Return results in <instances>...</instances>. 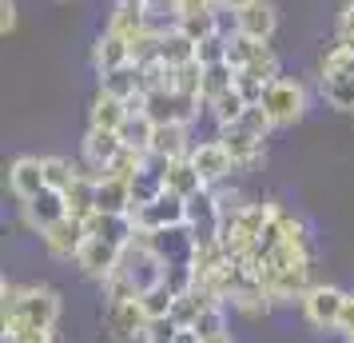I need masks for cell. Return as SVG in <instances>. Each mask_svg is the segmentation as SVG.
Here are the masks:
<instances>
[{
	"label": "cell",
	"mask_w": 354,
	"mask_h": 343,
	"mask_svg": "<svg viewBox=\"0 0 354 343\" xmlns=\"http://www.w3.org/2000/svg\"><path fill=\"white\" fill-rule=\"evenodd\" d=\"M263 49H267L263 40H251V36H243V33L227 36V64H231L235 72H239V68H247V64H251V60H255V56H259Z\"/></svg>",
	"instance_id": "obj_33"
},
{
	"label": "cell",
	"mask_w": 354,
	"mask_h": 343,
	"mask_svg": "<svg viewBox=\"0 0 354 343\" xmlns=\"http://www.w3.org/2000/svg\"><path fill=\"white\" fill-rule=\"evenodd\" d=\"M215 136L223 140V148L231 152V160H235V168H239V172H251V168H259V164H263V144H267V140L251 136L247 128H239V124H223Z\"/></svg>",
	"instance_id": "obj_12"
},
{
	"label": "cell",
	"mask_w": 354,
	"mask_h": 343,
	"mask_svg": "<svg viewBox=\"0 0 354 343\" xmlns=\"http://www.w3.org/2000/svg\"><path fill=\"white\" fill-rule=\"evenodd\" d=\"M160 60L171 64V68L192 64L195 60V40L187 33H179V28H167V33L160 36Z\"/></svg>",
	"instance_id": "obj_26"
},
{
	"label": "cell",
	"mask_w": 354,
	"mask_h": 343,
	"mask_svg": "<svg viewBox=\"0 0 354 343\" xmlns=\"http://www.w3.org/2000/svg\"><path fill=\"white\" fill-rule=\"evenodd\" d=\"M207 304H215L203 288H192V292H179L176 304H171V319H176L179 327H192L195 319H199V311L207 308Z\"/></svg>",
	"instance_id": "obj_27"
},
{
	"label": "cell",
	"mask_w": 354,
	"mask_h": 343,
	"mask_svg": "<svg viewBox=\"0 0 354 343\" xmlns=\"http://www.w3.org/2000/svg\"><path fill=\"white\" fill-rule=\"evenodd\" d=\"M0 343H12V340H0Z\"/></svg>",
	"instance_id": "obj_45"
},
{
	"label": "cell",
	"mask_w": 354,
	"mask_h": 343,
	"mask_svg": "<svg viewBox=\"0 0 354 343\" xmlns=\"http://www.w3.org/2000/svg\"><path fill=\"white\" fill-rule=\"evenodd\" d=\"M128 104L124 100L108 96V92H96L92 96V108H88V128H108V132H120L124 120H128Z\"/></svg>",
	"instance_id": "obj_21"
},
{
	"label": "cell",
	"mask_w": 354,
	"mask_h": 343,
	"mask_svg": "<svg viewBox=\"0 0 354 343\" xmlns=\"http://www.w3.org/2000/svg\"><path fill=\"white\" fill-rule=\"evenodd\" d=\"M131 180L120 176H100L96 180V212H115V216H131Z\"/></svg>",
	"instance_id": "obj_18"
},
{
	"label": "cell",
	"mask_w": 354,
	"mask_h": 343,
	"mask_svg": "<svg viewBox=\"0 0 354 343\" xmlns=\"http://www.w3.org/2000/svg\"><path fill=\"white\" fill-rule=\"evenodd\" d=\"M195 60L203 68L227 64V36H207V40H199V44H195Z\"/></svg>",
	"instance_id": "obj_36"
},
{
	"label": "cell",
	"mask_w": 354,
	"mask_h": 343,
	"mask_svg": "<svg viewBox=\"0 0 354 343\" xmlns=\"http://www.w3.org/2000/svg\"><path fill=\"white\" fill-rule=\"evenodd\" d=\"M4 340H12V343H56V327L17 324V327H4Z\"/></svg>",
	"instance_id": "obj_37"
},
{
	"label": "cell",
	"mask_w": 354,
	"mask_h": 343,
	"mask_svg": "<svg viewBox=\"0 0 354 343\" xmlns=\"http://www.w3.org/2000/svg\"><path fill=\"white\" fill-rule=\"evenodd\" d=\"M163 188H167V192H176V196H183V200H192L195 192H203L207 184H203V176L195 172L192 156H183V160L167 164V172H163Z\"/></svg>",
	"instance_id": "obj_22"
},
{
	"label": "cell",
	"mask_w": 354,
	"mask_h": 343,
	"mask_svg": "<svg viewBox=\"0 0 354 343\" xmlns=\"http://www.w3.org/2000/svg\"><path fill=\"white\" fill-rule=\"evenodd\" d=\"M279 244H287L295 247V252H306L310 260H315V240H310V228H306V220L303 216H295V212H279Z\"/></svg>",
	"instance_id": "obj_24"
},
{
	"label": "cell",
	"mask_w": 354,
	"mask_h": 343,
	"mask_svg": "<svg viewBox=\"0 0 354 343\" xmlns=\"http://www.w3.org/2000/svg\"><path fill=\"white\" fill-rule=\"evenodd\" d=\"M203 343H235V335H231V331H223V335H211V340H203Z\"/></svg>",
	"instance_id": "obj_44"
},
{
	"label": "cell",
	"mask_w": 354,
	"mask_h": 343,
	"mask_svg": "<svg viewBox=\"0 0 354 343\" xmlns=\"http://www.w3.org/2000/svg\"><path fill=\"white\" fill-rule=\"evenodd\" d=\"M131 220H136V228H140V231H151V236L187 228V200L163 188V196H156L151 204H144V208H136Z\"/></svg>",
	"instance_id": "obj_4"
},
{
	"label": "cell",
	"mask_w": 354,
	"mask_h": 343,
	"mask_svg": "<svg viewBox=\"0 0 354 343\" xmlns=\"http://www.w3.org/2000/svg\"><path fill=\"white\" fill-rule=\"evenodd\" d=\"M84 240H88V228H84V220H76V216H64L60 224H52L48 231H40V244H44V252H48L52 260L76 263Z\"/></svg>",
	"instance_id": "obj_9"
},
{
	"label": "cell",
	"mask_w": 354,
	"mask_h": 343,
	"mask_svg": "<svg viewBox=\"0 0 354 343\" xmlns=\"http://www.w3.org/2000/svg\"><path fill=\"white\" fill-rule=\"evenodd\" d=\"M60 292H52L44 283H32V288H24V299H20V308L4 319V327H17V324H28V327H56L60 319Z\"/></svg>",
	"instance_id": "obj_5"
},
{
	"label": "cell",
	"mask_w": 354,
	"mask_h": 343,
	"mask_svg": "<svg viewBox=\"0 0 354 343\" xmlns=\"http://www.w3.org/2000/svg\"><path fill=\"white\" fill-rule=\"evenodd\" d=\"M120 152H124V136H120V132H108V128H88L84 132L80 164L92 172V176H104Z\"/></svg>",
	"instance_id": "obj_8"
},
{
	"label": "cell",
	"mask_w": 354,
	"mask_h": 343,
	"mask_svg": "<svg viewBox=\"0 0 354 343\" xmlns=\"http://www.w3.org/2000/svg\"><path fill=\"white\" fill-rule=\"evenodd\" d=\"M338 40H354V0H346V8L338 12Z\"/></svg>",
	"instance_id": "obj_39"
},
{
	"label": "cell",
	"mask_w": 354,
	"mask_h": 343,
	"mask_svg": "<svg viewBox=\"0 0 354 343\" xmlns=\"http://www.w3.org/2000/svg\"><path fill=\"white\" fill-rule=\"evenodd\" d=\"M342 343H354V340H342Z\"/></svg>",
	"instance_id": "obj_46"
},
{
	"label": "cell",
	"mask_w": 354,
	"mask_h": 343,
	"mask_svg": "<svg viewBox=\"0 0 354 343\" xmlns=\"http://www.w3.org/2000/svg\"><path fill=\"white\" fill-rule=\"evenodd\" d=\"M319 88H322V100L335 112H354V44L351 40H335L322 52Z\"/></svg>",
	"instance_id": "obj_1"
},
{
	"label": "cell",
	"mask_w": 354,
	"mask_h": 343,
	"mask_svg": "<svg viewBox=\"0 0 354 343\" xmlns=\"http://www.w3.org/2000/svg\"><path fill=\"white\" fill-rule=\"evenodd\" d=\"M100 92L124 100V104L136 100V96H144V68L124 64V68H115V72H108V76H100Z\"/></svg>",
	"instance_id": "obj_19"
},
{
	"label": "cell",
	"mask_w": 354,
	"mask_h": 343,
	"mask_svg": "<svg viewBox=\"0 0 354 343\" xmlns=\"http://www.w3.org/2000/svg\"><path fill=\"white\" fill-rule=\"evenodd\" d=\"M84 228L88 236H96V240H108L115 247H128L131 236H136V220L131 216H115V212H92L84 220Z\"/></svg>",
	"instance_id": "obj_17"
},
{
	"label": "cell",
	"mask_w": 354,
	"mask_h": 343,
	"mask_svg": "<svg viewBox=\"0 0 354 343\" xmlns=\"http://www.w3.org/2000/svg\"><path fill=\"white\" fill-rule=\"evenodd\" d=\"M192 164H195V172L203 176V184H207V188L231 180V176L239 172V168H235V160H231V152L223 148V140H219V136H211V140H195Z\"/></svg>",
	"instance_id": "obj_7"
},
{
	"label": "cell",
	"mask_w": 354,
	"mask_h": 343,
	"mask_svg": "<svg viewBox=\"0 0 354 343\" xmlns=\"http://www.w3.org/2000/svg\"><path fill=\"white\" fill-rule=\"evenodd\" d=\"M231 88H235V68H231V64H211V68H203V104L219 100L223 92H231Z\"/></svg>",
	"instance_id": "obj_32"
},
{
	"label": "cell",
	"mask_w": 354,
	"mask_h": 343,
	"mask_svg": "<svg viewBox=\"0 0 354 343\" xmlns=\"http://www.w3.org/2000/svg\"><path fill=\"white\" fill-rule=\"evenodd\" d=\"M219 8H227V12H243L247 4H255V0H215Z\"/></svg>",
	"instance_id": "obj_42"
},
{
	"label": "cell",
	"mask_w": 354,
	"mask_h": 343,
	"mask_svg": "<svg viewBox=\"0 0 354 343\" xmlns=\"http://www.w3.org/2000/svg\"><path fill=\"white\" fill-rule=\"evenodd\" d=\"M171 343H203V335H199L195 327H179V331H176V340H171Z\"/></svg>",
	"instance_id": "obj_41"
},
{
	"label": "cell",
	"mask_w": 354,
	"mask_h": 343,
	"mask_svg": "<svg viewBox=\"0 0 354 343\" xmlns=\"http://www.w3.org/2000/svg\"><path fill=\"white\" fill-rule=\"evenodd\" d=\"M192 327L203 335V340H211V335H223V331H227V304H207V308L199 311V319H195Z\"/></svg>",
	"instance_id": "obj_35"
},
{
	"label": "cell",
	"mask_w": 354,
	"mask_h": 343,
	"mask_svg": "<svg viewBox=\"0 0 354 343\" xmlns=\"http://www.w3.org/2000/svg\"><path fill=\"white\" fill-rule=\"evenodd\" d=\"M108 28H112V33H120L124 40H131V36H140L144 28H151V20H147V8H144V4L115 0L112 17H108Z\"/></svg>",
	"instance_id": "obj_23"
},
{
	"label": "cell",
	"mask_w": 354,
	"mask_h": 343,
	"mask_svg": "<svg viewBox=\"0 0 354 343\" xmlns=\"http://www.w3.org/2000/svg\"><path fill=\"white\" fill-rule=\"evenodd\" d=\"M44 160V184L56 192H68V184L80 176V164H72L68 156H40Z\"/></svg>",
	"instance_id": "obj_31"
},
{
	"label": "cell",
	"mask_w": 354,
	"mask_h": 343,
	"mask_svg": "<svg viewBox=\"0 0 354 343\" xmlns=\"http://www.w3.org/2000/svg\"><path fill=\"white\" fill-rule=\"evenodd\" d=\"M120 256H124V247H115V244H108V240L88 236V240H84V247H80V256H76V267H80L88 279L104 283V279L120 267Z\"/></svg>",
	"instance_id": "obj_10"
},
{
	"label": "cell",
	"mask_w": 354,
	"mask_h": 343,
	"mask_svg": "<svg viewBox=\"0 0 354 343\" xmlns=\"http://www.w3.org/2000/svg\"><path fill=\"white\" fill-rule=\"evenodd\" d=\"M120 136H124V148L147 152V148H151V136H156V124H151V116H147V112H128Z\"/></svg>",
	"instance_id": "obj_28"
},
{
	"label": "cell",
	"mask_w": 354,
	"mask_h": 343,
	"mask_svg": "<svg viewBox=\"0 0 354 343\" xmlns=\"http://www.w3.org/2000/svg\"><path fill=\"white\" fill-rule=\"evenodd\" d=\"M259 104H263V112H267V120L274 128H295L306 116V88L299 80L279 76L274 84H267V92H263Z\"/></svg>",
	"instance_id": "obj_2"
},
{
	"label": "cell",
	"mask_w": 354,
	"mask_h": 343,
	"mask_svg": "<svg viewBox=\"0 0 354 343\" xmlns=\"http://www.w3.org/2000/svg\"><path fill=\"white\" fill-rule=\"evenodd\" d=\"M96 180H100V176H92V172H88V168L80 164V176L68 184V192H64L68 216H76V220H88V216L96 212Z\"/></svg>",
	"instance_id": "obj_20"
},
{
	"label": "cell",
	"mask_w": 354,
	"mask_h": 343,
	"mask_svg": "<svg viewBox=\"0 0 354 343\" xmlns=\"http://www.w3.org/2000/svg\"><path fill=\"white\" fill-rule=\"evenodd\" d=\"M20 24V12H17V0H0V36H12Z\"/></svg>",
	"instance_id": "obj_38"
},
{
	"label": "cell",
	"mask_w": 354,
	"mask_h": 343,
	"mask_svg": "<svg viewBox=\"0 0 354 343\" xmlns=\"http://www.w3.org/2000/svg\"><path fill=\"white\" fill-rule=\"evenodd\" d=\"M20 208H24V220H28L32 231H48L52 224H60V220L68 216V200H64V192L44 188L40 196H32L28 204H20Z\"/></svg>",
	"instance_id": "obj_13"
},
{
	"label": "cell",
	"mask_w": 354,
	"mask_h": 343,
	"mask_svg": "<svg viewBox=\"0 0 354 343\" xmlns=\"http://www.w3.org/2000/svg\"><path fill=\"white\" fill-rule=\"evenodd\" d=\"M179 33H187L199 44V40H207V36H223L219 33V4L215 8H195V12H183V17L176 20Z\"/></svg>",
	"instance_id": "obj_25"
},
{
	"label": "cell",
	"mask_w": 354,
	"mask_h": 343,
	"mask_svg": "<svg viewBox=\"0 0 354 343\" xmlns=\"http://www.w3.org/2000/svg\"><path fill=\"white\" fill-rule=\"evenodd\" d=\"M195 8H215V0H183V12H195ZM179 12V17H183Z\"/></svg>",
	"instance_id": "obj_43"
},
{
	"label": "cell",
	"mask_w": 354,
	"mask_h": 343,
	"mask_svg": "<svg viewBox=\"0 0 354 343\" xmlns=\"http://www.w3.org/2000/svg\"><path fill=\"white\" fill-rule=\"evenodd\" d=\"M147 311H144V299H124V304H104V327L108 335L120 343H131V340H144L147 331Z\"/></svg>",
	"instance_id": "obj_6"
},
{
	"label": "cell",
	"mask_w": 354,
	"mask_h": 343,
	"mask_svg": "<svg viewBox=\"0 0 354 343\" xmlns=\"http://www.w3.org/2000/svg\"><path fill=\"white\" fill-rule=\"evenodd\" d=\"M247 108H251V104L239 96V88H231V92H223L219 100H211V104H207V116L215 120V128H223V124H235V120L247 112Z\"/></svg>",
	"instance_id": "obj_29"
},
{
	"label": "cell",
	"mask_w": 354,
	"mask_h": 343,
	"mask_svg": "<svg viewBox=\"0 0 354 343\" xmlns=\"http://www.w3.org/2000/svg\"><path fill=\"white\" fill-rule=\"evenodd\" d=\"M235 24H239L243 36L271 44L274 28H279V8H274V0H255V4H247L243 12H235Z\"/></svg>",
	"instance_id": "obj_15"
},
{
	"label": "cell",
	"mask_w": 354,
	"mask_h": 343,
	"mask_svg": "<svg viewBox=\"0 0 354 343\" xmlns=\"http://www.w3.org/2000/svg\"><path fill=\"white\" fill-rule=\"evenodd\" d=\"M338 335L354 340V292L346 295V308H342V319H338Z\"/></svg>",
	"instance_id": "obj_40"
},
{
	"label": "cell",
	"mask_w": 354,
	"mask_h": 343,
	"mask_svg": "<svg viewBox=\"0 0 354 343\" xmlns=\"http://www.w3.org/2000/svg\"><path fill=\"white\" fill-rule=\"evenodd\" d=\"M192 124H156V136H151V156H160V160H183V156H192Z\"/></svg>",
	"instance_id": "obj_16"
},
{
	"label": "cell",
	"mask_w": 354,
	"mask_h": 343,
	"mask_svg": "<svg viewBox=\"0 0 354 343\" xmlns=\"http://www.w3.org/2000/svg\"><path fill=\"white\" fill-rule=\"evenodd\" d=\"M346 295L342 288L335 283H315L310 292L299 299V308H303V319L315 331H338V319H342V308H346Z\"/></svg>",
	"instance_id": "obj_3"
},
{
	"label": "cell",
	"mask_w": 354,
	"mask_h": 343,
	"mask_svg": "<svg viewBox=\"0 0 354 343\" xmlns=\"http://www.w3.org/2000/svg\"><path fill=\"white\" fill-rule=\"evenodd\" d=\"M239 76H247V80H255V84H263V88H267V84H274L279 76H283V64H279V56H274L271 44H267V49L259 52L251 64L239 68Z\"/></svg>",
	"instance_id": "obj_30"
},
{
	"label": "cell",
	"mask_w": 354,
	"mask_h": 343,
	"mask_svg": "<svg viewBox=\"0 0 354 343\" xmlns=\"http://www.w3.org/2000/svg\"><path fill=\"white\" fill-rule=\"evenodd\" d=\"M124 64H131V44L120 33L104 28L92 40V68H96V76H108V72H115V68H124Z\"/></svg>",
	"instance_id": "obj_14"
},
{
	"label": "cell",
	"mask_w": 354,
	"mask_h": 343,
	"mask_svg": "<svg viewBox=\"0 0 354 343\" xmlns=\"http://www.w3.org/2000/svg\"><path fill=\"white\" fill-rule=\"evenodd\" d=\"M140 299H144L147 319H167V315H171V304H176V292H171L167 283H156V288L144 292Z\"/></svg>",
	"instance_id": "obj_34"
},
{
	"label": "cell",
	"mask_w": 354,
	"mask_h": 343,
	"mask_svg": "<svg viewBox=\"0 0 354 343\" xmlns=\"http://www.w3.org/2000/svg\"><path fill=\"white\" fill-rule=\"evenodd\" d=\"M48 184H44V160L40 156H17V160L8 164V192L20 200V204H28L32 196H40Z\"/></svg>",
	"instance_id": "obj_11"
}]
</instances>
